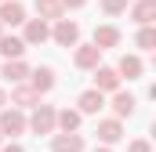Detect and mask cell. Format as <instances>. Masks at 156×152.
Returning <instances> with one entry per match:
<instances>
[{"label": "cell", "instance_id": "cell-1", "mask_svg": "<svg viewBox=\"0 0 156 152\" xmlns=\"http://www.w3.org/2000/svg\"><path fill=\"white\" fill-rule=\"evenodd\" d=\"M55 105H44V102H37L33 109H29V116H26V130H33V134H55Z\"/></svg>", "mask_w": 156, "mask_h": 152}, {"label": "cell", "instance_id": "cell-2", "mask_svg": "<svg viewBox=\"0 0 156 152\" xmlns=\"http://www.w3.org/2000/svg\"><path fill=\"white\" fill-rule=\"evenodd\" d=\"M51 40L58 43V47H76L80 43V22H73V18H55L51 22Z\"/></svg>", "mask_w": 156, "mask_h": 152}, {"label": "cell", "instance_id": "cell-3", "mask_svg": "<svg viewBox=\"0 0 156 152\" xmlns=\"http://www.w3.org/2000/svg\"><path fill=\"white\" fill-rule=\"evenodd\" d=\"M0 134L4 138H22L26 134V109H15V105L7 109L4 105L0 109Z\"/></svg>", "mask_w": 156, "mask_h": 152}, {"label": "cell", "instance_id": "cell-4", "mask_svg": "<svg viewBox=\"0 0 156 152\" xmlns=\"http://www.w3.org/2000/svg\"><path fill=\"white\" fill-rule=\"evenodd\" d=\"M26 83H29V87L37 91L40 98H44V94H51V91H55L58 76H55V69H51V65H37V69H29V76H26Z\"/></svg>", "mask_w": 156, "mask_h": 152}, {"label": "cell", "instance_id": "cell-5", "mask_svg": "<svg viewBox=\"0 0 156 152\" xmlns=\"http://www.w3.org/2000/svg\"><path fill=\"white\" fill-rule=\"evenodd\" d=\"M22 26H26V29H22L26 47H40V43L51 40V22H44V18H26Z\"/></svg>", "mask_w": 156, "mask_h": 152}, {"label": "cell", "instance_id": "cell-6", "mask_svg": "<svg viewBox=\"0 0 156 152\" xmlns=\"http://www.w3.org/2000/svg\"><path fill=\"white\" fill-rule=\"evenodd\" d=\"M102 47H94V43H76L73 47V65L76 69H83V73H91L94 65H102Z\"/></svg>", "mask_w": 156, "mask_h": 152}, {"label": "cell", "instance_id": "cell-7", "mask_svg": "<svg viewBox=\"0 0 156 152\" xmlns=\"http://www.w3.org/2000/svg\"><path fill=\"white\" fill-rule=\"evenodd\" d=\"M83 149H87V141H83L80 130H58V134H51V152H83Z\"/></svg>", "mask_w": 156, "mask_h": 152}, {"label": "cell", "instance_id": "cell-8", "mask_svg": "<svg viewBox=\"0 0 156 152\" xmlns=\"http://www.w3.org/2000/svg\"><path fill=\"white\" fill-rule=\"evenodd\" d=\"M98 145H120L123 141V119H116V116H109V119H98Z\"/></svg>", "mask_w": 156, "mask_h": 152}, {"label": "cell", "instance_id": "cell-9", "mask_svg": "<svg viewBox=\"0 0 156 152\" xmlns=\"http://www.w3.org/2000/svg\"><path fill=\"white\" fill-rule=\"evenodd\" d=\"M109 105H113V116H116V119H131V116L138 112V98H134V94H131V91H113V102H109Z\"/></svg>", "mask_w": 156, "mask_h": 152}, {"label": "cell", "instance_id": "cell-10", "mask_svg": "<svg viewBox=\"0 0 156 152\" xmlns=\"http://www.w3.org/2000/svg\"><path fill=\"white\" fill-rule=\"evenodd\" d=\"M76 109L83 116H98L102 109H105V94L98 91V87H87V91H80V98H76Z\"/></svg>", "mask_w": 156, "mask_h": 152}, {"label": "cell", "instance_id": "cell-11", "mask_svg": "<svg viewBox=\"0 0 156 152\" xmlns=\"http://www.w3.org/2000/svg\"><path fill=\"white\" fill-rule=\"evenodd\" d=\"M91 73H94V87H98L102 94H113L120 83H123V80H120V73H116V65H94Z\"/></svg>", "mask_w": 156, "mask_h": 152}, {"label": "cell", "instance_id": "cell-12", "mask_svg": "<svg viewBox=\"0 0 156 152\" xmlns=\"http://www.w3.org/2000/svg\"><path fill=\"white\" fill-rule=\"evenodd\" d=\"M116 73L120 80H142V73H145V62H142V54H120V62H116Z\"/></svg>", "mask_w": 156, "mask_h": 152}, {"label": "cell", "instance_id": "cell-13", "mask_svg": "<svg viewBox=\"0 0 156 152\" xmlns=\"http://www.w3.org/2000/svg\"><path fill=\"white\" fill-rule=\"evenodd\" d=\"M120 40H123V33H120L116 26H94V36H91V43L94 47H102V51H113V47H120Z\"/></svg>", "mask_w": 156, "mask_h": 152}, {"label": "cell", "instance_id": "cell-14", "mask_svg": "<svg viewBox=\"0 0 156 152\" xmlns=\"http://www.w3.org/2000/svg\"><path fill=\"white\" fill-rule=\"evenodd\" d=\"M26 22V4L22 0H0V26H22Z\"/></svg>", "mask_w": 156, "mask_h": 152}, {"label": "cell", "instance_id": "cell-15", "mask_svg": "<svg viewBox=\"0 0 156 152\" xmlns=\"http://www.w3.org/2000/svg\"><path fill=\"white\" fill-rule=\"evenodd\" d=\"M7 102H11L15 109H33V105L40 102V94L26 83V80H22V83H15V91H11V98H7Z\"/></svg>", "mask_w": 156, "mask_h": 152}, {"label": "cell", "instance_id": "cell-16", "mask_svg": "<svg viewBox=\"0 0 156 152\" xmlns=\"http://www.w3.org/2000/svg\"><path fill=\"white\" fill-rule=\"evenodd\" d=\"M0 76L7 80V83H22L26 76H29V65H26V58H4V69Z\"/></svg>", "mask_w": 156, "mask_h": 152}, {"label": "cell", "instance_id": "cell-17", "mask_svg": "<svg viewBox=\"0 0 156 152\" xmlns=\"http://www.w3.org/2000/svg\"><path fill=\"white\" fill-rule=\"evenodd\" d=\"M80 123H83V112L80 109H58L55 112V130H80Z\"/></svg>", "mask_w": 156, "mask_h": 152}, {"label": "cell", "instance_id": "cell-18", "mask_svg": "<svg viewBox=\"0 0 156 152\" xmlns=\"http://www.w3.org/2000/svg\"><path fill=\"white\" fill-rule=\"evenodd\" d=\"M29 47H26V40L15 36V33H0V54L4 58H22Z\"/></svg>", "mask_w": 156, "mask_h": 152}, {"label": "cell", "instance_id": "cell-19", "mask_svg": "<svg viewBox=\"0 0 156 152\" xmlns=\"http://www.w3.org/2000/svg\"><path fill=\"white\" fill-rule=\"evenodd\" d=\"M131 18H134L138 26H153V18H156V0H134V4H131Z\"/></svg>", "mask_w": 156, "mask_h": 152}, {"label": "cell", "instance_id": "cell-20", "mask_svg": "<svg viewBox=\"0 0 156 152\" xmlns=\"http://www.w3.org/2000/svg\"><path fill=\"white\" fill-rule=\"evenodd\" d=\"M33 7H37V18H44V22H55V18L66 15L62 0H33Z\"/></svg>", "mask_w": 156, "mask_h": 152}, {"label": "cell", "instance_id": "cell-21", "mask_svg": "<svg viewBox=\"0 0 156 152\" xmlns=\"http://www.w3.org/2000/svg\"><path fill=\"white\" fill-rule=\"evenodd\" d=\"M134 43H138V51H153V47H156V29H153V26H138Z\"/></svg>", "mask_w": 156, "mask_h": 152}, {"label": "cell", "instance_id": "cell-22", "mask_svg": "<svg viewBox=\"0 0 156 152\" xmlns=\"http://www.w3.org/2000/svg\"><path fill=\"white\" fill-rule=\"evenodd\" d=\"M98 4H102V11H105L109 18H116V15L127 11V4H131V0H98Z\"/></svg>", "mask_w": 156, "mask_h": 152}, {"label": "cell", "instance_id": "cell-23", "mask_svg": "<svg viewBox=\"0 0 156 152\" xmlns=\"http://www.w3.org/2000/svg\"><path fill=\"white\" fill-rule=\"evenodd\" d=\"M127 152H153V145H149V138H134L127 145Z\"/></svg>", "mask_w": 156, "mask_h": 152}, {"label": "cell", "instance_id": "cell-24", "mask_svg": "<svg viewBox=\"0 0 156 152\" xmlns=\"http://www.w3.org/2000/svg\"><path fill=\"white\" fill-rule=\"evenodd\" d=\"M0 152H26V149H22L15 138H11V141H4V145H0Z\"/></svg>", "mask_w": 156, "mask_h": 152}, {"label": "cell", "instance_id": "cell-25", "mask_svg": "<svg viewBox=\"0 0 156 152\" xmlns=\"http://www.w3.org/2000/svg\"><path fill=\"white\" fill-rule=\"evenodd\" d=\"M83 4H87V0H62V7H66V11H80Z\"/></svg>", "mask_w": 156, "mask_h": 152}, {"label": "cell", "instance_id": "cell-26", "mask_svg": "<svg viewBox=\"0 0 156 152\" xmlns=\"http://www.w3.org/2000/svg\"><path fill=\"white\" fill-rule=\"evenodd\" d=\"M4 105H7V91L0 87V109H4Z\"/></svg>", "mask_w": 156, "mask_h": 152}, {"label": "cell", "instance_id": "cell-27", "mask_svg": "<svg viewBox=\"0 0 156 152\" xmlns=\"http://www.w3.org/2000/svg\"><path fill=\"white\" fill-rule=\"evenodd\" d=\"M91 152H113V145H98V149H91Z\"/></svg>", "mask_w": 156, "mask_h": 152}, {"label": "cell", "instance_id": "cell-28", "mask_svg": "<svg viewBox=\"0 0 156 152\" xmlns=\"http://www.w3.org/2000/svg\"><path fill=\"white\" fill-rule=\"evenodd\" d=\"M0 145H4V134H0Z\"/></svg>", "mask_w": 156, "mask_h": 152}, {"label": "cell", "instance_id": "cell-29", "mask_svg": "<svg viewBox=\"0 0 156 152\" xmlns=\"http://www.w3.org/2000/svg\"><path fill=\"white\" fill-rule=\"evenodd\" d=\"M0 33H4V26H0Z\"/></svg>", "mask_w": 156, "mask_h": 152}]
</instances>
